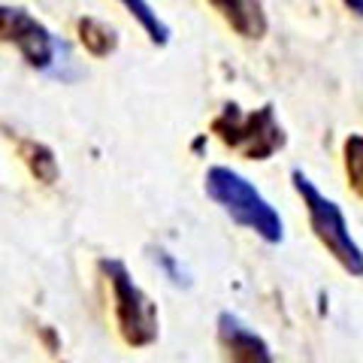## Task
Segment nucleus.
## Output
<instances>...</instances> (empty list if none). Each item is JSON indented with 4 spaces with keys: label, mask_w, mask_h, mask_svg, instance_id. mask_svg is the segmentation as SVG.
<instances>
[{
    "label": "nucleus",
    "mask_w": 363,
    "mask_h": 363,
    "mask_svg": "<svg viewBox=\"0 0 363 363\" xmlns=\"http://www.w3.org/2000/svg\"><path fill=\"white\" fill-rule=\"evenodd\" d=\"M342 4L351 9V13H357V16H363V0H342Z\"/></svg>",
    "instance_id": "nucleus-12"
},
{
    "label": "nucleus",
    "mask_w": 363,
    "mask_h": 363,
    "mask_svg": "<svg viewBox=\"0 0 363 363\" xmlns=\"http://www.w3.org/2000/svg\"><path fill=\"white\" fill-rule=\"evenodd\" d=\"M21 157H25V164L30 167V173L37 176L40 182L45 185H52L55 179H58V161H55L52 149H45L43 143H21Z\"/></svg>",
    "instance_id": "nucleus-10"
},
{
    "label": "nucleus",
    "mask_w": 363,
    "mask_h": 363,
    "mask_svg": "<svg viewBox=\"0 0 363 363\" xmlns=\"http://www.w3.org/2000/svg\"><path fill=\"white\" fill-rule=\"evenodd\" d=\"M203 188H206L209 200L218 203V206L240 227L255 230L264 242L279 245L281 240H285V221H281V215L272 209L264 200V194H260L245 176L236 173V169L209 167Z\"/></svg>",
    "instance_id": "nucleus-1"
},
{
    "label": "nucleus",
    "mask_w": 363,
    "mask_h": 363,
    "mask_svg": "<svg viewBox=\"0 0 363 363\" xmlns=\"http://www.w3.org/2000/svg\"><path fill=\"white\" fill-rule=\"evenodd\" d=\"M218 342L227 363H272L269 345L236 315H218Z\"/></svg>",
    "instance_id": "nucleus-6"
},
{
    "label": "nucleus",
    "mask_w": 363,
    "mask_h": 363,
    "mask_svg": "<svg viewBox=\"0 0 363 363\" xmlns=\"http://www.w3.org/2000/svg\"><path fill=\"white\" fill-rule=\"evenodd\" d=\"M0 43L13 45L33 70H52L61 55V45L52 37V30L21 6L0 4Z\"/></svg>",
    "instance_id": "nucleus-5"
},
{
    "label": "nucleus",
    "mask_w": 363,
    "mask_h": 363,
    "mask_svg": "<svg viewBox=\"0 0 363 363\" xmlns=\"http://www.w3.org/2000/svg\"><path fill=\"white\" fill-rule=\"evenodd\" d=\"M212 133L248 161H267L279 149H285V128L279 124L269 104L260 109H240L236 104H227L215 116Z\"/></svg>",
    "instance_id": "nucleus-3"
},
{
    "label": "nucleus",
    "mask_w": 363,
    "mask_h": 363,
    "mask_svg": "<svg viewBox=\"0 0 363 363\" xmlns=\"http://www.w3.org/2000/svg\"><path fill=\"white\" fill-rule=\"evenodd\" d=\"M209 4L240 37L257 40L267 33V13L260 0H209Z\"/></svg>",
    "instance_id": "nucleus-7"
},
{
    "label": "nucleus",
    "mask_w": 363,
    "mask_h": 363,
    "mask_svg": "<svg viewBox=\"0 0 363 363\" xmlns=\"http://www.w3.org/2000/svg\"><path fill=\"white\" fill-rule=\"evenodd\" d=\"M79 40H82L85 49L94 55V58H106V55L116 52V45H118V37H116V30H112L106 21H100V18H79Z\"/></svg>",
    "instance_id": "nucleus-8"
},
{
    "label": "nucleus",
    "mask_w": 363,
    "mask_h": 363,
    "mask_svg": "<svg viewBox=\"0 0 363 363\" xmlns=\"http://www.w3.org/2000/svg\"><path fill=\"white\" fill-rule=\"evenodd\" d=\"M291 179H294L297 194L303 197L306 212H309V224H312V230L318 236V242L333 255V260L345 272H351V276H363V252H360V245L351 240V230L345 224L342 209H339L330 197H324L303 169H294Z\"/></svg>",
    "instance_id": "nucleus-4"
},
{
    "label": "nucleus",
    "mask_w": 363,
    "mask_h": 363,
    "mask_svg": "<svg viewBox=\"0 0 363 363\" xmlns=\"http://www.w3.org/2000/svg\"><path fill=\"white\" fill-rule=\"evenodd\" d=\"M118 4L128 9L136 21H140L145 37H149L155 45H167L169 43V37H173V33H169V25L155 13V6L149 4V0H118Z\"/></svg>",
    "instance_id": "nucleus-9"
},
{
    "label": "nucleus",
    "mask_w": 363,
    "mask_h": 363,
    "mask_svg": "<svg viewBox=\"0 0 363 363\" xmlns=\"http://www.w3.org/2000/svg\"><path fill=\"white\" fill-rule=\"evenodd\" d=\"M97 267L109 281L112 303H116V324H118L121 339L130 348H149L157 339V330H161L157 306L152 303L149 294L133 281L130 269L124 267L121 260L104 257Z\"/></svg>",
    "instance_id": "nucleus-2"
},
{
    "label": "nucleus",
    "mask_w": 363,
    "mask_h": 363,
    "mask_svg": "<svg viewBox=\"0 0 363 363\" xmlns=\"http://www.w3.org/2000/svg\"><path fill=\"white\" fill-rule=\"evenodd\" d=\"M345 173L351 188L363 197V136L360 133H351L345 140Z\"/></svg>",
    "instance_id": "nucleus-11"
}]
</instances>
